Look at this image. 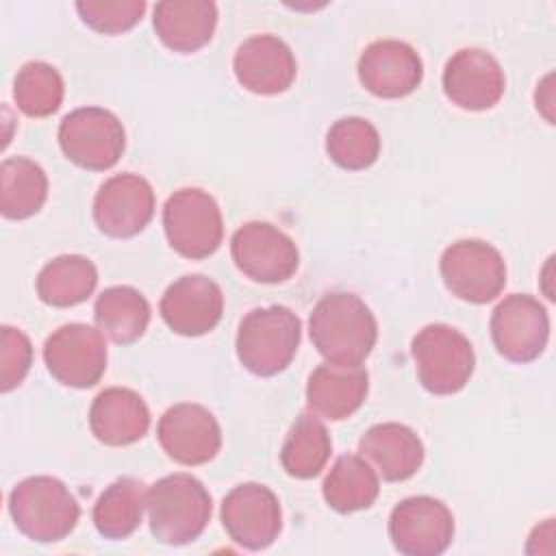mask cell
Masks as SVG:
<instances>
[{"label":"cell","mask_w":556,"mask_h":556,"mask_svg":"<svg viewBox=\"0 0 556 556\" xmlns=\"http://www.w3.org/2000/svg\"><path fill=\"white\" fill-rule=\"evenodd\" d=\"M324 500L337 513L369 508L380 491L376 469L363 456H341L324 480Z\"/></svg>","instance_id":"26"},{"label":"cell","mask_w":556,"mask_h":556,"mask_svg":"<svg viewBox=\"0 0 556 556\" xmlns=\"http://www.w3.org/2000/svg\"><path fill=\"white\" fill-rule=\"evenodd\" d=\"M43 361L54 380L74 389H89L106 371L104 334L87 324H65L43 345Z\"/></svg>","instance_id":"10"},{"label":"cell","mask_w":556,"mask_h":556,"mask_svg":"<svg viewBox=\"0 0 556 556\" xmlns=\"http://www.w3.org/2000/svg\"><path fill=\"white\" fill-rule=\"evenodd\" d=\"M308 332L326 363L361 365L376 345L378 324L358 295L332 291L315 304Z\"/></svg>","instance_id":"1"},{"label":"cell","mask_w":556,"mask_h":556,"mask_svg":"<svg viewBox=\"0 0 556 556\" xmlns=\"http://www.w3.org/2000/svg\"><path fill=\"white\" fill-rule=\"evenodd\" d=\"M163 452L187 467L213 460L222 447V430L213 413L200 404L182 402L163 413L156 426Z\"/></svg>","instance_id":"15"},{"label":"cell","mask_w":556,"mask_h":556,"mask_svg":"<svg viewBox=\"0 0 556 556\" xmlns=\"http://www.w3.org/2000/svg\"><path fill=\"white\" fill-rule=\"evenodd\" d=\"M552 74L545 76V80L541 83V87L536 89V109H541V113L545 115V119L549 124H554V115H552V106H554V98H552Z\"/></svg>","instance_id":"34"},{"label":"cell","mask_w":556,"mask_h":556,"mask_svg":"<svg viewBox=\"0 0 556 556\" xmlns=\"http://www.w3.org/2000/svg\"><path fill=\"white\" fill-rule=\"evenodd\" d=\"M389 536L400 554L437 556L452 543L454 517L434 497H406L391 510Z\"/></svg>","instance_id":"13"},{"label":"cell","mask_w":556,"mask_h":556,"mask_svg":"<svg viewBox=\"0 0 556 556\" xmlns=\"http://www.w3.org/2000/svg\"><path fill=\"white\" fill-rule=\"evenodd\" d=\"M332 450L330 434L317 415H300L280 450L282 469L300 480L315 478L328 463Z\"/></svg>","instance_id":"29"},{"label":"cell","mask_w":556,"mask_h":556,"mask_svg":"<svg viewBox=\"0 0 556 556\" xmlns=\"http://www.w3.org/2000/svg\"><path fill=\"white\" fill-rule=\"evenodd\" d=\"M9 513L15 528L26 539L54 543L76 528L80 506L61 480L52 476H30L13 486Z\"/></svg>","instance_id":"3"},{"label":"cell","mask_w":556,"mask_h":556,"mask_svg":"<svg viewBox=\"0 0 556 556\" xmlns=\"http://www.w3.org/2000/svg\"><path fill=\"white\" fill-rule=\"evenodd\" d=\"M230 254L237 269L261 285L285 282L300 265L293 239L269 222L243 224L230 239Z\"/></svg>","instance_id":"9"},{"label":"cell","mask_w":556,"mask_h":556,"mask_svg":"<svg viewBox=\"0 0 556 556\" xmlns=\"http://www.w3.org/2000/svg\"><path fill=\"white\" fill-rule=\"evenodd\" d=\"M154 215V191L139 174L111 176L93 198V219L113 239L139 235Z\"/></svg>","instance_id":"14"},{"label":"cell","mask_w":556,"mask_h":556,"mask_svg":"<svg viewBox=\"0 0 556 556\" xmlns=\"http://www.w3.org/2000/svg\"><path fill=\"white\" fill-rule=\"evenodd\" d=\"M504 70L493 54L480 48H463L443 70V91L465 111H486L504 96Z\"/></svg>","instance_id":"17"},{"label":"cell","mask_w":556,"mask_h":556,"mask_svg":"<svg viewBox=\"0 0 556 556\" xmlns=\"http://www.w3.org/2000/svg\"><path fill=\"white\" fill-rule=\"evenodd\" d=\"M302 326L287 306H263L250 311L237 332V356L241 365L261 378L285 371L300 345Z\"/></svg>","instance_id":"4"},{"label":"cell","mask_w":556,"mask_h":556,"mask_svg":"<svg viewBox=\"0 0 556 556\" xmlns=\"http://www.w3.org/2000/svg\"><path fill=\"white\" fill-rule=\"evenodd\" d=\"M165 237L174 252L200 261L211 256L224 237V222L217 202L202 189L174 191L163 208Z\"/></svg>","instance_id":"6"},{"label":"cell","mask_w":556,"mask_h":556,"mask_svg":"<svg viewBox=\"0 0 556 556\" xmlns=\"http://www.w3.org/2000/svg\"><path fill=\"white\" fill-rule=\"evenodd\" d=\"M148 489L137 478H119L111 482L93 506V526L104 539L130 536L143 517Z\"/></svg>","instance_id":"27"},{"label":"cell","mask_w":556,"mask_h":556,"mask_svg":"<svg viewBox=\"0 0 556 556\" xmlns=\"http://www.w3.org/2000/svg\"><path fill=\"white\" fill-rule=\"evenodd\" d=\"M98 285L96 265L80 254H63L46 263L37 276V295L54 308L85 302Z\"/></svg>","instance_id":"25"},{"label":"cell","mask_w":556,"mask_h":556,"mask_svg":"<svg viewBox=\"0 0 556 556\" xmlns=\"http://www.w3.org/2000/svg\"><path fill=\"white\" fill-rule=\"evenodd\" d=\"M48 198L46 172L26 156H13L0 165V213L7 219H26Z\"/></svg>","instance_id":"28"},{"label":"cell","mask_w":556,"mask_h":556,"mask_svg":"<svg viewBox=\"0 0 556 556\" xmlns=\"http://www.w3.org/2000/svg\"><path fill=\"white\" fill-rule=\"evenodd\" d=\"M89 428L104 445H130L146 437L150 410L139 393L124 387H111L96 395L89 408Z\"/></svg>","instance_id":"22"},{"label":"cell","mask_w":556,"mask_h":556,"mask_svg":"<svg viewBox=\"0 0 556 556\" xmlns=\"http://www.w3.org/2000/svg\"><path fill=\"white\" fill-rule=\"evenodd\" d=\"M93 317L104 337L117 345H130L150 324V304L132 287H109L98 295Z\"/></svg>","instance_id":"24"},{"label":"cell","mask_w":556,"mask_h":556,"mask_svg":"<svg viewBox=\"0 0 556 556\" xmlns=\"http://www.w3.org/2000/svg\"><path fill=\"white\" fill-rule=\"evenodd\" d=\"M159 311L172 332L202 337L219 324L224 293L215 280L202 274L182 276L165 289Z\"/></svg>","instance_id":"16"},{"label":"cell","mask_w":556,"mask_h":556,"mask_svg":"<svg viewBox=\"0 0 556 556\" xmlns=\"http://www.w3.org/2000/svg\"><path fill=\"white\" fill-rule=\"evenodd\" d=\"M63 78L50 63L30 61L22 65L13 83V98L28 117H48L63 102Z\"/></svg>","instance_id":"31"},{"label":"cell","mask_w":556,"mask_h":556,"mask_svg":"<svg viewBox=\"0 0 556 556\" xmlns=\"http://www.w3.org/2000/svg\"><path fill=\"white\" fill-rule=\"evenodd\" d=\"M235 76L239 85L258 96H276L295 80V56L291 48L274 35H254L235 52Z\"/></svg>","instance_id":"19"},{"label":"cell","mask_w":556,"mask_h":556,"mask_svg":"<svg viewBox=\"0 0 556 556\" xmlns=\"http://www.w3.org/2000/svg\"><path fill=\"white\" fill-rule=\"evenodd\" d=\"M369 389V376L361 365L324 363L308 376L306 406L313 415L341 421L354 415Z\"/></svg>","instance_id":"20"},{"label":"cell","mask_w":556,"mask_h":556,"mask_svg":"<svg viewBox=\"0 0 556 556\" xmlns=\"http://www.w3.org/2000/svg\"><path fill=\"white\" fill-rule=\"evenodd\" d=\"M361 456L387 482H402L424 463V443L408 426L387 421L371 426L358 441Z\"/></svg>","instance_id":"21"},{"label":"cell","mask_w":556,"mask_h":556,"mask_svg":"<svg viewBox=\"0 0 556 556\" xmlns=\"http://www.w3.org/2000/svg\"><path fill=\"white\" fill-rule=\"evenodd\" d=\"M33 363L30 339L13 326H2L0 339V391L9 393L26 378Z\"/></svg>","instance_id":"33"},{"label":"cell","mask_w":556,"mask_h":556,"mask_svg":"<svg viewBox=\"0 0 556 556\" xmlns=\"http://www.w3.org/2000/svg\"><path fill=\"white\" fill-rule=\"evenodd\" d=\"M76 11L91 30L102 35H119L130 30L143 15V0H80Z\"/></svg>","instance_id":"32"},{"label":"cell","mask_w":556,"mask_h":556,"mask_svg":"<svg viewBox=\"0 0 556 556\" xmlns=\"http://www.w3.org/2000/svg\"><path fill=\"white\" fill-rule=\"evenodd\" d=\"M417 378L434 395H454L471 378L476 356L469 339L447 326L430 324L421 328L410 345Z\"/></svg>","instance_id":"5"},{"label":"cell","mask_w":556,"mask_h":556,"mask_svg":"<svg viewBox=\"0 0 556 556\" xmlns=\"http://www.w3.org/2000/svg\"><path fill=\"white\" fill-rule=\"evenodd\" d=\"M326 152L334 165L348 172H361L376 163L380 154V135L363 117L337 119L326 135Z\"/></svg>","instance_id":"30"},{"label":"cell","mask_w":556,"mask_h":556,"mask_svg":"<svg viewBox=\"0 0 556 556\" xmlns=\"http://www.w3.org/2000/svg\"><path fill=\"white\" fill-rule=\"evenodd\" d=\"M361 85L378 98H404L413 93L424 78V65L413 46L397 39L369 43L358 59Z\"/></svg>","instance_id":"18"},{"label":"cell","mask_w":556,"mask_h":556,"mask_svg":"<svg viewBox=\"0 0 556 556\" xmlns=\"http://www.w3.org/2000/svg\"><path fill=\"white\" fill-rule=\"evenodd\" d=\"M222 523L237 545L252 552L265 549L282 528L280 502L265 484H239L222 502Z\"/></svg>","instance_id":"12"},{"label":"cell","mask_w":556,"mask_h":556,"mask_svg":"<svg viewBox=\"0 0 556 556\" xmlns=\"http://www.w3.org/2000/svg\"><path fill=\"white\" fill-rule=\"evenodd\" d=\"M146 510L150 532L165 545L195 541L211 519V495L191 473H172L148 489Z\"/></svg>","instance_id":"2"},{"label":"cell","mask_w":556,"mask_h":556,"mask_svg":"<svg viewBox=\"0 0 556 556\" xmlns=\"http://www.w3.org/2000/svg\"><path fill=\"white\" fill-rule=\"evenodd\" d=\"M59 146L74 165L104 172L119 161L126 148V132L115 113L102 106H83L63 117Z\"/></svg>","instance_id":"7"},{"label":"cell","mask_w":556,"mask_h":556,"mask_svg":"<svg viewBox=\"0 0 556 556\" xmlns=\"http://www.w3.org/2000/svg\"><path fill=\"white\" fill-rule=\"evenodd\" d=\"M441 276L452 295L469 304L495 300L506 285V263L486 241L463 239L441 254Z\"/></svg>","instance_id":"8"},{"label":"cell","mask_w":556,"mask_h":556,"mask_svg":"<svg viewBox=\"0 0 556 556\" xmlns=\"http://www.w3.org/2000/svg\"><path fill=\"white\" fill-rule=\"evenodd\" d=\"M491 339L495 350L510 363H532L549 339V315L528 293L504 298L491 315Z\"/></svg>","instance_id":"11"},{"label":"cell","mask_w":556,"mask_h":556,"mask_svg":"<svg viewBox=\"0 0 556 556\" xmlns=\"http://www.w3.org/2000/svg\"><path fill=\"white\" fill-rule=\"evenodd\" d=\"M154 30L174 52L204 48L217 26V7L208 0H163L154 7Z\"/></svg>","instance_id":"23"}]
</instances>
